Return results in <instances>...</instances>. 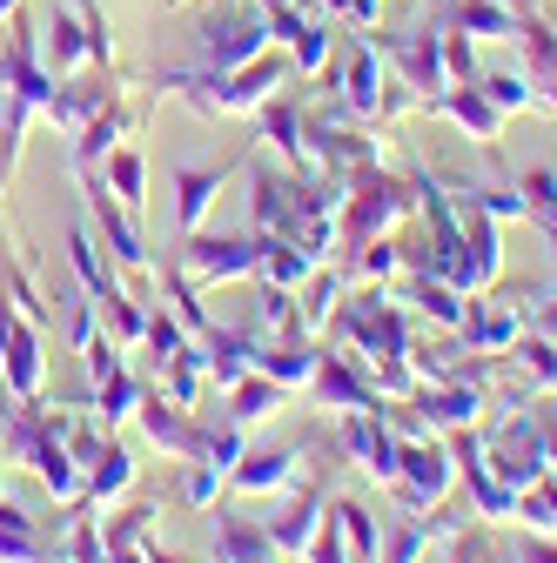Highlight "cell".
<instances>
[{"label":"cell","mask_w":557,"mask_h":563,"mask_svg":"<svg viewBox=\"0 0 557 563\" xmlns=\"http://www.w3.org/2000/svg\"><path fill=\"white\" fill-rule=\"evenodd\" d=\"M329 54H336V34H329L323 21H309V27L290 41V67H296V75H323Z\"/></svg>","instance_id":"42"},{"label":"cell","mask_w":557,"mask_h":563,"mask_svg":"<svg viewBox=\"0 0 557 563\" xmlns=\"http://www.w3.org/2000/svg\"><path fill=\"white\" fill-rule=\"evenodd\" d=\"M477 88L491 95V108H504V114H524V108H537V88H531L524 75H477Z\"/></svg>","instance_id":"43"},{"label":"cell","mask_w":557,"mask_h":563,"mask_svg":"<svg viewBox=\"0 0 557 563\" xmlns=\"http://www.w3.org/2000/svg\"><path fill=\"white\" fill-rule=\"evenodd\" d=\"M283 402H290V389H283V383H269L262 369H249L236 389H222V416L242 422V430H249V422H262V416H275Z\"/></svg>","instance_id":"31"},{"label":"cell","mask_w":557,"mask_h":563,"mask_svg":"<svg viewBox=\"0 0 557 563\" xmlns=\"http://www.w3.org/2000/svg\"><path fill=\"white\" fill-rule=\"evenodd\" d=\"M283 497H290V504L275 510V517H262V523H269V543H275V550L303 556V550H309V537H316V530H323V517H329V510H323V483H309V476H303V483H290V489H283Z\"/></svg>","instance_id":"18"},{"label":"cell","mask_w":557,"mask_h":563,"mask_svg":"<svg viewBox=\"0 0 557 563\" xmlns=\"http://www.w3.org/2000/svg\"><path fill=\"white\" fill-rule=\"evenodd\" d=\"M524 322H531L537 335H550V342H557V296H550V302H537V309H524Z\"/></svg>","instance_id":"51"},{"label":"cell","mask_w":557,"mask_h":563,"mask_svg":"<svg viewBox=\"0 0 557 563\" xmlns=\"http://www.w3.org/2000/svg\"><path fill=\"white\" fill-rule=\"evenodd\" d=\"M81 195H88V229H95V242L108 249V262L128 268V275H142V268H149V242H142V229H134L128 208L108 195L101 168H81Z\"/></svg>","instance_id":"5"},{"label":"cell","mask_w":557,"mask_h":563,"mask_svg":"<svg viewBox=\"0 0 557 563\" xmlns=\"http://www.w3.org/2000/svg\"><path fill=\"white\" fill-rule=\"evenodd\" d=\"M236 168L242 162H175L168 188H175V229L182 235H195L208 222V208H216V195L236 181Z\"/></svg>","instance_id":"13"},{"label":"cell","mask_w":557,"mask_h":563,"mask_svg":"<svg viewBox=\"0 0 557 563\" xmlns=\"http://www.w3.org/2000/svg\"><path fill=\"white\" fill-rule=\"evenodd\" d=\"M376 47L390 54L396 81H403L416 101H437V95L450 88V75H444V34H437V27H416V34H396V41H376Z\"/></svg>","instance_id":"10"},{"label":"cell","mask_w":557,"mask_h":563,"mask_svg":"<svg viewBox=\"0 0 557 563\" xmlns=\"http://www.w3.org/2000/svg\"><path fill=\"white\" fill-rule=\"evenodd\" d=\"M0 95H8V101H28L34 114H41L47 95H54V75H47V60H41V34H34L28 21H14L8 41H0Z\"/></svg>","instance_id":"8"},{"label":"cell","mask_w":557,"mask_h":563,"mask_svg":"<svg viewBox=\"0 0 557 563\" xmlns=\"http://www.w3.org/2000/svg\"><path fill=\"white\" fill-rule=\"evenodd\" d=\"M309 563H350V543H342V530H336V510L323 517V530L309 537V550H303Z\"/></svg>","instance_id":"48"},{"label":"cell","mask_w":557,"mask_h":563,"mask_svg":"<svg viewBox=\"0 0 557 563\" xmlns=\"http://www.w3.org/2000/svg\"><path fill=\"white\" fill-rule=\"evenodd\" d=\"M41 60H47V75H81V67L95 60L88 54V27H81L75 8H54L47 14V54Z\"/></svg>","instance_id":"28"},{"label":"cell","mask_w":557,"mask_h":563,"mask_svg":"<svg viewBox=\"0 0 557 563\" xmlns=\"http://www.w3.org/2000/svg\"><path fill=\"white\" fill-rule=\"evenodd\" d=\"M437 34H444V75L450 81H477L483 75V67H477V41L463 27H437Z\"/></svg>","instance_id":"46"},{"label":"cell","mask_w":557,"mask_h":563,"mask_svg":"<svg viewBox=\"0 0 557 563\" xmlns=\"http://www.w3.org/2000/svg\"><path fill=\"white\" fill-rule=\"evenodd\" d=\"M329 510H336L342 543H350V563H376V556H383V523H376L357 497H342V504H329Z\"/></svg>","instance_id":"39"},{"label":"cell","mask_w":557,"mask_h":563,"mask_svg":"<svg viewBox=\"0 0 557 563\" xmlns=\"http://www.w3.org/2000/svg\"><path fill=\"white\" fill-rule=\"evenodd\" d=\"M81 369H88V389H95V383H108V376H121V369H128V349L101 329V335L81 349Z\"/></svg>","instance_id":"44"},{"label":"cell","mask_w":557,"mask_h":563,"mask_svg":"<svg viewBox=\"0 0 557 563\" xmlns=\"http://www.w3.org/2000/svg\"><path fill=\"white\" fill-rule=\"evenodd\" d=\"M28 470L41 476V489H47V497H54V504H81V456H75V450H67V443H61L54 430L41 437V450L28 456Z\"/></svg>","instance_id":"25"},{"label":"cell","mask_w":557,"mask_h":563,"mask_svg":"<svg viewBox=\"0 0 557 563\" xmlns=\"http://www.w3.org/2000/svg\"><path fill=\"white\" fill-rule=\"evenodd\" d=\"M8 316H14V302H8V296H0V335H8Z\"/></svg>","instance_id":"53"},{"label":"cell","mask_w":557,"mask_h":563,"mask_svg":"<svg viewBox=\"0 0 557 563\" xmlns=\"http://www.w3.org/2000/svg\"><path fill=\"white\" fill-rule=\"evenodd\" d=\"M517 195H524V222H537V235H557V168H524L517 175Z\"/></svg>","instance_id":"40"},{"label":"cell","mask_w":557,"mask_h":563,"mask_svg":"<svg viewBox=\"0 0 557 563\" xmlns=\"http://www.w3.org/2000/svg\"><path fill=\"white\" fill-rule=\"evenodd\" d=\"M316 268H323V262H309L290 235H262V268H255V282H275V289H303Z\"/></svg>","instance_id":"35"},{"label":"cell","mask_w":557,"mask_h":563,"mask_svg":"<svg viewBox=\"0 0 557 563\" xmlns=\"http://www.w3.org/2000/svg\"><path fill=\"white\" fill-rule=\"evenodd\" d=\"M517 517H524L531 530H557V476H544V483L524 489V497H517Z\"/></svg>","instance_id":"47"},{"label":"cell","mask_w":557,"mask_h":563,"mask_svg":"<svg viewBox=\"0 0 557 563\" xmlns=\"http://www.w3.org/2000/svg\"><path fill=\"white\" fill-rule=\"evenodd\" d=\"M544 242H550V255H557V235H544Z\"/></svg>","instance_id":"55"},{"label":"cell","mask_w":557,"mask_h":563,"mask_svg":"<svg viewBox=\"0 0 557 563\" xmlns=\"http://www.w3.org/2000/svg\"><path fill=\"white\" fill-rule=\"evenodd\" d=\"M168 8H182V0H168Z\"/></svg>","instance_id":"56"},{"label":"cell","mask_w":557,"mask_h":563,"mask_svg":"<svg viewBox=\"0 0 557 563\" xmlns=\"http://www.w3.org/2000/svg\"><path fill=\"white\" fill-rule=\"evenodd\" d=\"M142 396H149V383L134 376V369H121V376H108V383H95V389H88V416L114 430V422H128L134 409H142Z\"/></svg>","instance_id":"36"},{"label":"cell","mask_w":557,"mask_h":563,"mask_svg":"<svg viewBox=\"0 0 557 563\" xmlns=\"http://www.w3.org/2000/svg\"><path fill=\"white\" fill-rule=\"evenodd\" d=\"M255 268H262V235L255 229L249 235H208V229H195L182 242V275L195 282V289H216V282H255Z\"/></svg>","instance_id":"4"},{"label":"cell","mask_w":557,"mask_h":563,"mask_svg":"<svg viewBox=\"0 0 557 563\" xmlns=\"http://www.w3.org/2000/svg\"><path fill=\"white\" fill-rule=\"evenodd\" d=\"M262 556H275L269 523L242 510H216V563H262Z\"/></svg>","instance_id":"26"},{"label":"cell","mask_w":557,"mask_h":563,"mask_svg":"<svg viewBox=\"0 0 557 563\" xmlns=\"http://www.w3.org/2000/svg\"><path fill=\"white\" fill-rule=\"evenodd\" d=\"M269 41V14L255 8V0H208V14L195 21V67H216V75H229V67L255 60Z\"/></svg>","instance_id":"1"},{"label":"cell","mask_w":557,"mask_h":563,"mask_svg":"<svg viewBox=\"0 0 557 563\" xmlns=\"http://www.w3.org/2000/svg\"><path fill=\"white\" fill-rule=\"evenodd\" d=\"M524 329H531V322H524V309H517V302H504V296L483 289V302H463L457 342H463V349H483V356H504V349H511Z\"/></svg>","instance_id":"16"},{"label":"cell","mask_w":557,"mask_h":563,"mask_svg":"<svg viewBox=\"0 0 557 563\" xmlns=\"http://www.w3.org/2000/svg\"><path fill=\"white\" fill-rule=\"evenodd\" d=\"M403 302H416V316L424 322H437V329H450L457 335V322H463V289L457 282H444V275H430V268H416L409 282H403Z\"/></svg>","instance_id":"24"},{"label":"cell","mask_w":557,"mask_h":563,"mask_svg":"<svg viewBox=\"0 0 557 563\" xmlns=\"http://www.w3.org/2000/svg\"><path fill=\"white\" fill-rule=\"evenodd\" d=\"M255 121H262V141H269L275 155H283L290 175H316L309 141H303V101H296V95H269V101L255 108Z\"/></svg>","instance_id":"19"},{"label":"cell","mask_w":557,"mask_h":563,"mask_svg":"<svg viewBox=\"0 0 557 563\" xmlns=\"http://www.w3.org/2000/svg\"><path fill=\"white\" fill-rule=\"evenodd\" d=\"M430 114L457 121L470 141H498V134H504V108H491V95H483L477 81H450V88L430 101Z\"/></svg>","instance_id":"21"},{"label":"cell","mask_w":557,"mask_h":563,"mask_svg":"<svg viewBox=\"0 0 557 563\" xmlns=\"http://www.w3.org/2000/svg\"><path fill=\"white\" fill-rule=\"evenodd\" d=\"M296 222H303V175H275L269 162H249V229L296 235Z\"/></svg>","instance_id":"9"},{"label":"cell","mask_w":557,"mask_h":563,"mask_svg":"<svg viewBox=\"0 0 557 563\" xmlns=\"http://www.w3.org/2000/svg\"><path fill=\"white\" fill-rule=\"evenodd\" d=\"M162 396L182 402V409H201V402H208V363H201V342H182L175 356L162 363Z\"/></svg>","instance_id":"33"},{"label":"cell","mask_w":557,"mask_h":563,"mask_svg":"<svg viewBox=\"0 0 557 563\" xmlns=\"http://www.w3.org/2000/svg\"><path fill=\"white\" fill-rule=\"evenodd\" d=\"M128 489H134V450L108 437V443L81 463V497H88L95 510H108V504H121V497H128Z\"/></svg>","instance_id":"22"},{"label":"cell","mask_w":557,"mask_h":563,"mask_svg":"<svg viewBox=\"0 0 557 563\" xmlns=\"http://www.w3.org/2000/svg\"><path fill=\"white\" fill-rule=\"evenodd\" d=\"M483 463H491L517 497L531 483L550 476V430L537 422V409H504L491 430H483Z\"/></svg>","instance_id":"2"},{"label":"cell","mask_w":557,"mask_h":563,"mask_svg":"<svg viewBox=\"0 0 557 563\" xmlns=\"http://www.w3.org/2000/svg\"><path fill=\"white\" fill-rule=\"evenodd\" d=\"M8 14H21V0H0V21H8Z\"/></svg>","instance_id":"54"},{"label":"cell","mask_w":557,"mask_h":563,"mask_svg":"<svg viewBox=\"0 0 557 563\" xmlns=\"http://www.w3.org/2000/svg\"><path fill=\"white\" fill-rule=\"evenodd\" d=\"M498 275H504V235H498V222L483 216V208H463L457 289H463V296H483V289H498Z\"/></svg>","instance_id":"14"},{"label":"cell","mask_w":557,"mask_h":563,"mask_svg":"<svg viewBox=\"0 0 557 563\" xmlns=\"http://www.w3.org/2000/svg\"><path fill=\"white\" fill-rule=\"evenodd\" d=\"M303 443H249L242 463L229 470V489L236 497H283L290 483H303Z\"/></svg>","instance_id":"11"},{"label":"cell","mask_w":557,"mask_h":563,"mask_svg":"<svg viewBox=\"0 0 557 563\" xmlns=\"http://www.w3.org/2000/svg\"><path fill=\"white\" fill-rule=\"evenodd\" d=\"M409 409L424 416L437 437H450V430H470V422L483 416V389L477 383H457V376H437V383H416Z\"/></svg>","instance_id":"17"},{"label":"cell","mask_w":557,"mask_h":563,"mask_svg":"<svg viewBox=\"0 0 557 563\" xmlns=\"http://www.w3.org/2000/svg\"><path fill=\"white\" fill-rule=\"evenodd\" d=\"M108 101H121V95H114V75H108V81H67V88H54V95H47V108H41V114H47L67 141H75V134H81Z\"/></svg>","instance_id":"23"},{"label":"cell","mask_w":557,"mask_h":563,"mask_svg":"<svg viewBox=\"0 0 557 563\" xmlns=\"http://www.w3.org/2000/svg\"><path fill=\"white\" fill-rule=\"evenodd\" d=\"M309 396L329 416H342V409H383V396H376V383H370V369H363L357 349H323L316 376H309Z\"/></svg>","instance_id":"7"},{"label":"cell","mask_w":557,"mask_h":563,"mask_svg":"<svg viewBox=\"0 0 557 563\" xmlns=\"http://www.w3.org/2000/svg\"><path fill=\"white\" fill-rule=\"evenodd\" d=\"M504 356H511V369H517L531 389H557V342H550V335L524 329V335L504 349Z\"/></svg>","instance_id":"38"},{"label":"cell","mask_w":557,"mask_h":563,"mask_svg":"<svg viewBox=\"0 0 557 563\" xmlns=\"http://www.w3.org/2000/svg\"><path fill=\"white\" fill-rule=\"evenodd\" d=\"M182 342H195V335L175 322V309H149V335H142V349H149V356H155V363H168Z\"/></svg>","instance_id":"45"},{"label":"cell","mask_w":557,"mask_h":563,"mask_svg":"<svg viewBox=\"0 0 557 563\" xmlns=\"http://www.w3.org/2000/svg\"><path fill=\"white\" fill-rule=\"evenodd\" d=\"M255 329H229V322H216V329H208L201 335V363H208V383H216V396L222 389H236L249 369H255Z\"/></svg>","instance_id":"20"},{"label":"cell","mask_w":557,"mask_h":563,"mask_svg":"<svg viewBox=\"0 0 557 563\" xmlns=\"http://www.w3.org/2000/svg\"><path fill=\"white\" fill-rule=\"evenodd\" d=\"M67 262H75V275H81V289L101 302L108 289H121V275H114V262L101 255V242H95V229H67Z\"/></svg>","instance_id":"37"},{"label":"cell","mask_w":557,"mask_h":563,"mask_svg":"<svg viewBox=\"0 0 557 563\" xmlns=\"http://www.w3.org/2000/svg\"><path fill=\"white\" fill-rule=\"evenodd\" d=\"M134 128H142V114H128L121 101H108V108L75 134V168H101V162L121 148V134H134Z\"/></svg>","instance_id":"27"},{"label":"cell","mask_w":557,"mask_h":563,"mask_svg":"<svg viewBox=\"0 0 557 563\" xmlns=\"http://www.w3.org/2000/svg\"><path fill=\"white\" fill-rule=\"evenodd\" d=\"M95 309L108 316V335H114L121 349H142V335H149V309H142V302H134L128 289H108V296H101Z\"/></svg>","instance_id":"41"},{"label":"cell","mask_w":557,"mask_h":563,"mask_svg":"<svg viewBox=\"0 0 557 563\" xmlns=\"http://www.w3.org/2000/svg\"><path fill=\"white\" fill-rule=\"evenodd\" d=\"M134 422H142V437H149L168 463H195V456H201V409H182V402H168L162 389H149L142 409H134Z\"/></svg>","instance_id":"12"},{"label":"cell","mask_w":557,"mask_h":563,"mask_svg":"<svg viewBox=\"0 0 557 563\" xmlns=\"http://www.w3.org/2000/svg\"><path fill=\"white\" fill-rule=\"evenodd\" d=\"M47 523L41 517H28L21 504H8L0 497V563H41L47 556Z\"/></svg>","instance_id":"30"},{"label":"cell","mask_w":557,"mask_h":563,"mask_svg":"<svg viewBox=\"0 0 557 563\" xmlns=\"http://www.w3.org/2000/svg\"><path fill=\"white\" fill-rule=\"evenodd\" d=\"M450 483H457V456L437 430H416V437H396V489L390 497L416 517H430L444 497H450Z\"/></svg>","instance_id":"3"},{"label":"cell","mask_w":557,"mask_h":563,"mask_svg":"<svg viewBox=\"0 0 557 563\" xmlns=\"http://www.w3.org/2000/svg\"><path fill=\"white\" fill-rule=\"evenodd\" d=\"M342 296H350V275H342V268H316L303 289H296V316H303V329H309V335H323V329H329V316L342 309Z\"/></svg>","instance_id":"32"},{"label":"cell","mask_w":557,"mask_h":563,"mask_svg":"<svg viewBox=\"0 0 557 563\" xmlns=\"http://www.w3.org/2000/svg\"><path fill=\"white\" fill-rule=\"evenodd\" d=\"M101 181H108V195L128 208V216H142V201H149V162H142V148H128V141H121V148L101 162Z\"/></svg>","instance_id":"34"},{"label":"cell","mask_w":557,"mask_h":563,"mask_svg":"<svg viewBox=\"0 0 557 563\" xmlns=\"http://www.w3.org/2000/svg\"><path fill=\"white\" fill-rule=\"evenodd\" d=\"M376 14H383V0H342V21H350V27H376Z\"/></svg>","instance_id":"50"},{"label":"cell","mask_w":557,"mask_h":563,"mask_svg":"<svg viewBox=\"0 0 557 563\" xmlns=\"http://www.w3.org/2000/svg\"><path fill=\"white\" fill-rule=\"evenodd\" d=\"M444 27H463L470 41H517V14H511V0H450V14Z\"/></svg>","instance_id":"29"},{"label":"cell","mask_w":557,"mask_h":563,"mask_svg":"<svg viewBox=\"0 0 557 563\" xmlns=\"http://www.w3.org/2000/svg\"><path fill=\"white\" fill-rule=\"evenodd\" d=\"M262 563H275V556H262Z\"/></svg>","instance_id":"57"},{"label":"cell","mask_w":557,"mask_h":563,"mask_svg":"<svg viewBox=\"0 0 557 563\" xmlns=\"http://www.w3.org/2000/svg\"><path fill=\"white\" fill-rule=\"evenodd\" d=\"M149 563H195V556H182V550H162V543H149Z\"/></svg>","instance_id":"52"},{"label":"cell","mask_w":557,"mask_h":563,"mask_svg":"<svg viewBox=\"0 0 557 563\" xmlns=\"http://www.w3.org/2000/svg\"><path fill=\"white\" fill-rule=\"evenodd\" d=\"M336 443L363 476H376L383 489H396V430L383 422V409H342L336 416Z\"/></svg>","instance_id":"6"},{"label":"cell","mask_w":557,"mask_h":563,"mask_svg":"<svg viewBox=\"0 0 557 563\" xmlns=\"http://www.w3.org/2000/svg\"><path fill=\"white\" fill-rule=\"evenodd\" d=\"M0 383H8L21 402H41V383H47V349H41V329L14 309L8 316V335H0Z\"/></svg>","instance_id":"15"},{"label":"cell","mask_w":557,"mask_h":563,"mask_svg":"<svg viewBox=\"0 0 557 563\" xmlns=\"http://www.w3.org/2000/svg\"><path fill=\"white\" fill-rule=\"evenodd\" d=\"M511 563H557V543H550V530H537V537L511 543Z\"/></svg>","instance_id":"49"}]
</instances>
